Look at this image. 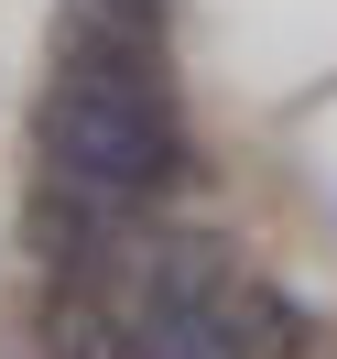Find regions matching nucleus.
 Listing matches in <instances>:
<instances>
[{
  "instance_id": "2",
  "label": "nucleus",
  "mask_w": 337,
  "mask_h": 359,
  "mask_svg": "<svg viewBox=\"0 0 337 359\" xmlns=\"http://www.w3.org/2000/svg\"><path fill=\"white\" fill-rule=\"evenodd\" d=\"M272 316L261 294H207V305H163V316H120L131 359H272Z\"/></svg>"
},
{
  "instance_id": "3",
  "label": "nucleus",
  "mask_w": 337,
  "mask_h": 359,
  "mask_svg": "<svg viewBox=\"0 0 337 359\" xmlns=\"http://www.w3.org/2000/svg\"><path fill=\"white\" fill-rule=\"evenodd\" d=\"M207 294H240L228 240H153L120 283V316H163V305H207Z\"/></svg>"
},
{
  "instance_id": "1",
  "label": "nucleus",
  "mask_w": 337,
  "mask_h": 359,
  "mask_svg": "<svg viewBox=\"0 0 337 359\" xmlns=\"http://www.w3.org/2000/svg\"><path fill=\"white\" fill-rule=\"evenodd\" d=\"M33 163L44 185L88 207H153L163 185H185V109L163 76V33L131 44H66L55 88L33 98Z\"/></svg>"
},
{
  "instance_id": "4",
  "label": "nucleus",
  "mask_w": 337,
  "mask_h": 359,
  "mask_svg": "<svg viewBox=\"0 0 337 359\" xmlns=\"http://www.w3.org/2000/svg\"><path fill=\"white\" fill-rule=\"evenodd\" d=\"M163 33V0H66V44H131Z\"/></svg>"
}]
</instances>
